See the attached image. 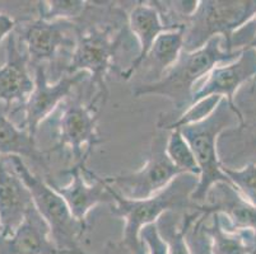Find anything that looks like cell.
Returning a JSON list of instances; mask_svg holds the SVG:
<instances>
[{
    "label": "cell",
    "instance_id": "1",
    "mask_svg": "<svg viewBox=\"0 0 256 254\" xmlns=\"http://www.w3.org/2000/svg\"><path fill=\"white\" fill-rule=\"evenodd\" d=\"M241 51H227L223 47V38L217 36L209 39L202 48L192 52L182 51L176 64L154 83H144L132 89L134 97L162 95L168 98L172 112L168 117H160L158 129L166 130L170 123L178 120L194 103L195 85L220 64L232 62L241 55Z\"/></svg>",
    "mask_w": 256,
    "mask_h": 254
},
{
    "label": "cell",
    "instance_id": "2",
    "mask_svg": "<svg viewBox=\"0 0 256 254\" xmlns=\"http://www.w3.org/2000/svg\"><path fill=\"white\" fill-rule=\"evenodd\" d=\"M198 183V176L180 174L164 191L142 200L128 199L107 185L112 196V204H115L111 213L125 221L120 246L126 249L129 254H144L146 248L140 241V232L144 227L156 224L166 213H178L186 209L199 211V207L192 200Z\"/></svg>",
    "mask_w": 256,
    "mask_h": 254
},
{
    "label": "cell",
    "instance_id": "3",
    "mask_svg": "<svg viewBox=\"0 0 256 254\" xmlns=\"http://www.w3.org/2000/svg\"><path fill=\"white\" fill-rule=\"evenodd\" d=\"M236 121H238V117L223 98L217 108L206 120L178 129L194 151L200 169L199 183L192 195V202L199 209L206 202V195L214 185L231 183L223 173V163L220 162L218 144L222 134L234 127Z\"/></svg>",
    "mask_w": 256,
    "mask_h": 254
},
{
    "label": "cell",
    "instance_id": "4",
    "mask_svg": "<svg viewBox=\"0 0 256 254\" xmlns=\"http://www.w3.org/2000/svg\"><path fill=\"white\" fill-rule=\"evenodd\" d=\"M6 162L31 192L34 207L50 228L51 241L55 247L62 254H87L79 246L87 227L74 218L66 202L55 188L32 173L20 157H6Z\"/></svg>",
    "mask_w": 256,
    "mask_h": 254
},
{
    "label": "cell",
    "instance_id": "5",
    "mask_svg": "<svg viewBox=\"0 0 256 254\" xmlns=\"http://www.w3.org/2000/svg\"><path fill=\"white\" fill-rule=\"evenodd\" d=\"M256 17V1L202 0L190 17L185 18L184 51L192 52L213 37H222L227 50L232 36ZM228 51V50H227Z\"/></svg>",
    "mask_w": 256,
    "mask_h": 254
},
{
    "label": "cell",
    "instance_id": "6",
    "mask_svg": "<svg viewBox=\"0 0 256 254\" xmlns=\"http://www.w3.org/2000/svg\"><path fill=\"white\" fill-rule=\"evenodd\" d=\"M122 41V33L112 37L111 28H90L86 32H78L76 45L72 51L70 61L66 66V74L86 73L90 78L92 87L97 88L96 98L90 103L96 104L98 99L106 101L108 90L106 76L114 67L116 51Z\"/></svg>",
    "mask_w": 256,
    "mask_h": 254
},
{
    "label": "cell",
    "instance_id": "7",
    "mask_svg": "<svg viewBox=\"0 0 256 254\" xmlns=\"http://www.w3.org/2000/svg\"><path fill=\"white\" fill-rule=\"evenodd\" d=\"M167 139L162 135L153 137L150 151L146 164L136 172L121 174L115 177H106L102 181L111 186L128 199L142 200L168 187L176 177L184 174L170 160L166 153Z\"/></svg>",
    "mask_w": 256,
    "mask_h": 254
},
{
    "label": "cell",
    "instance_id": "8",
    "mask_svg": "<svg viewBox=\"0 0 256 254\" xmlns=\"http://www.w3.org/2000/svg\"><path fill=\"white\" fill-rule=\"evenodd\" d=\"M97 121L94 104H84L76 99L62 106L58 121V141L60 148L70 149L74 165L86 164L94 146L101 143Z\"/></svg>",
    "mask_w": 256,
    "mask_h": 254
},
{
    "label": "cell",
    "instance_id": "9",
    "mask_svg": "<svg viewBox=\"0 0 256 254\" xmlns=\"http://www.w3.org/2000/svg\"><path fill=\"white\" fill-rule=\"evenodd\" d=\"M256 78V50L244 48L241 55L234 61L220 64L214 67L206 75L194 93V103L206 97L224 98L234 111L240 121V127L245 125V116L237 106L234 97L240 88L248 81ZM192 103V104H194Z\"/></svg>",
    "mask_w": 256,
    "mask_h": 254
},
{
    "label": "cell",
    "instance_id": "10",
    "mask_svg": "<svg viewBox=\"0 0 256 254\" xmlns=\"http://www.w3.org/2000/svg\"><path fill=\"white\" fill-rule=\"evenodd\" d=\"M87 74L84 73L66 74L55 83H50L45 67L41 64L36 65L34 88L24 104V129L34 137L36 136L40 125L52 115V112L68 98L73 88Z\"/></svg>",
    "mask_w": 256,
    "mask_h": 254
},
{
    "label": "cell",
    "instance_id": "11",
    "mask_svg": "<svg viewBox=\"0 0 256 254\" xmlns=\"http://www.w3.org/2000/svg\"><path fill=\"white\" fill-rule=\"evenodd\" d=\"M84 169L86 164L73 165L69 171L70 182L68 185L51 186L64 199L74 218L86 224V219L90 210L100 204L112 202V196L108 186L102 181L101 177H97L90 171L88 174L94 178V183H88L84 177Z\"/></svg>",
    "mask_w": 256,
    "mask_h": 254
},
{
    "label": "cell",
    "instance_id": "12",
    "mask_svg": "<svg viewBox=\"0 0 256 254\" xmlns=\"http://www.w3.org/2000/svg\"><path fill=\"white\" fill-rule=\"evenodd\" d=\"M74 29H76V24L70 20L48 22L38 18L31 23L22 36L31 62L40 65V62L50 61L62 47H74L76 38H70Z\"/></svg>",
    "mask_w": 256,
    "mask_h": 254
},
{
    "label": "cell",
    "instance_id": "13",
    "mask_svg": "<svg viewBox=\"0 0 256 254\" xmlns=\"http://www.w3.org/2000/svg\"><path fill=\"white\" fill-rule=\"evenodd\" d=\"M0 254H62L50 237V228L34 206L10 235L0 233Z\"/></svg>",
    "mask_w": 256,
    "mask_h": 254
},
{
    "label": "cell",
    "instance_id": "14",
    "mask_svg": "<svg viewBox=\"0 0 256 254\" xmlns=\"http://www.w3.org/2000/svg\"><path fill=\"white\" fill-rule=\"evenodd\" d=\"M28 53L22 52L12 33L6 38V60L0 67V102L9 107L13 103L24 106L34 88V79L28 71Z\"/></svg>",
    "mask_w": 256,
    "mask_h": 254
},
{
    "label": "cell",
    "instance_id": "15",
    "mask_svg": "<svg viewBox=\"0 0 256 254\" xmlns=\"http://www.w3.org/2000/svg\"><path fill=\"white\" fill-rule=\"evenodd\" d=\"M199 211L220 214L232 229L248 230L256 235V207L246 201L231 183L214 185Z\"/></svg>",
    "mask_w": 256,
    "mask_h": 254
},
{
    "label": "cell",
    "instance_id": "16",
    "mask_svg": "<svg viewBox=\"0 0 256 254\" xmlns=\"http://www.w3.org/2000/svg\"><path fill=\"white\" fill-rule=\"evenodd\" d=\"M34 206L32 196L24 182L8 162L0 158V220L3 235H10L20 227Z\"/></svg>",
    "mask_w": 256,
    "mask_h": 254
},
{
    "label": "cell",
    "instance_id": "17",
    "mask_svg": "<svg viewBox=\"0 0 256 254\" xmlns=\"http://www.w3.org/2000/svg\"><path fill=\"white\" fill-rule=\"evenodd\" d=\"M128 24H129L132 33L138 41L139 47L138 55L132 62V65L128 67L126 71L120 74L122 78L129 80L132 74L138 69H140L143 62L146 61V55L150 53L157 37L164 32L172 31L176 28L170 27L164 23L160 9L157 8V5H154V3H138L136 5H134V8L128 15Z\"/></svg>",
    "mask_w": 256,
    "mask_h": 254
},
{
    "label": "cell",
    "instance_id": "18",
    "mask_svg": "<svg viewBox=\"0 0 256 254\" xmlns=\"http://www.w3.org/2000/svg\"><path fill=\"white\" fill-rule=\"evenodd\" d=\"M204 230L209 238L212 254H254L256 252V235L248 230H234L222 215L209 214Z\"/></svg>",
    "mask_w": 256,
    "mask_h": 254
},
{
    "label": "cell",
    "instance_id": "19",
    "mask_svg": "<svg viewBox=\"0 0 256 254\" xmlns=\"http://www.w3.org/2000/svg\"><path fill=\"white\" fill-rule=\"evenodd\" d=\"M184 43L185 27L166 31L157 37L150 53L146 55V61L143 62L144 66L148 67L150 75L153 76L150 83L160 80L176 64L184 51Z\"/></svg>",
    "mask_w": 256,
    "mask_h": 254
},
{
    "label": "cell",
    "instance_id": "20",
    "mask_svg": "<svg viewBox=\"0 0 256 254\" xmlns=\"http://www.w3.org/2000/svg\"><path fill=\"white\" fill-rule=\"evenodd\" d=\"M0 155L28 158L34 163L46 165L44 153L37 149L36 140L26 129L18 127L0 112Z\"/></svg>",
    "mask_w": 256,
    "mask_h": 254
},
{
    "label": "cell",
    "instance_id": "21",
    "mask_svg": "<svg viewBox=\"0 0 256 254\" xmlns=\"http://www.w3.org/2000/svg\"><path fill=\"white\" fill-rule=\"evenodd\" d=\"M199 214V211H194L192 214H185L182 219H178V213H166L158 219L156 225L167 247V254H192L186 233Z\"/></svg>",
    "mask_w": 256,
    "mask_h": 254
},
{
    "label": "cell",
    "instance_id": "22",
    "mask_svg": "<svg viewBox=\"0 0 256 254\" xmlns=\"http://www.w3.org/2000/svg\"><path fill=\"white\" fill-rule=\"evenodd\" d=\"M166 153L174 167H178L182 173L200 176V169L198 167L194 151L178 130L170 131V136L167 137Z\"/></svg>",
    "mask_w": 256,
    "mask_h": 254
},
{
    "label": "cell",
    "instance_id": "23",
    "mask_svg": "<svg viewBox=\"0 0 256 254\" xmlns=\"http://www.w3.org/2000/svg\"><path fill=\"white\" fill-rule=\"evenodd\" d=\"M40 18L48 22L70 20L82 17L87 3L82 0H52L38 3Z\"/></svg>",
    "mask_w": 256,
    "mask_h": 254
},
{
    "label": "cell",
    "instance_id": "24",
    "mask_svg": "<svg viewBox=\"0 0 256 254\" xmlns=\"http://www.w3.org/2000/svg\"><path fill=\"white\" fill-rule=\"evenodd\" d=\"M223 173L228 177L240 195L256 207V163H250L241 169L223 164Z\"/></svg>",
    "mask_w": 256,
    "mask_h": 254
},
{
    "label": "cell",
    "instance_id": "25",
    "mask_svg": "<svg viewBox=\"0 0 256 254\" xmlns=\"http://www.w3.org/2000/svg\"><path fill=\"white\" fill-rule=\"evenodd\" d=\"M222 99V97L213 95V97H206L203 98V99H200V101L195 102L178 120H174V122L170 123L166 127V130L172 131V130L181 129L184 126L192 125V123H196L206 120V117H209L213 113V111L217 108V106L220 104V102Z\"/></svg>",
    "mask_w": 256,
    "mask_h": 254
},
{
    "label": "cell",
    "instance_id": "26",
    "mask_svg": "<svg viewBox=\"0 0 256 254\" xmlns=\"http://www.w3.org/2000/svg\"><path fill=\"white\" fill-rule=\"evenodd\" d=\"M208 216L209 214L200 211L199 216L188 227V233H186V239H188V244L190 247L192 254H212L209 238L204 230V223H206ZM254 254H256V252Z\"/></svg>",
    "mask_w": 256,
    "mask_h": 254
},
{
    "label": "cell",
    "instance_id": "27",
    "mask_svg": "<svg viewBox=\"0 0 256 254\" xmlns=\"http://www.w3.org/2000/svg\"><path fill=\"white\" fill-rule=\"evenodd\" d=\"M140 241L146 248L144 254H167V247L162 241L156 224H150L142 229Z\"/></svg>",
    "mask_w": 256,
    "mask_h": 254
},
{
    "label": "cell",
    "instance_id": "28",
    "mask_svg": "<svg viewBox=\"0 0 256 254\" xmlns=\"http://www.w3.org/2000/svg\"><path fill=\"white\" fill-rule=\"evenodd\" d=\"M16 27V22L8 14H0V43L4 38H8Z\"/></svg>",
    "mask_w": 256,
    "mask_h": 254
},
{
    "label": "cell",
    "instance_id": "29",
    "mask_svg": "<svg viewBox=\"0 0 256 254\" xmlns=\"http://www.w3.org/2000/svg\"><path fill=\"white\" fill-rule=\"evenodd\" d=\"M254 22H255V32H254L252 39H251L250 45H248V47H250V48H255L256 47V17L254 18Z\"/></svg>",
    "mask_w": 256,
    "mask_h": 254
},
{
    "label": "cell",
    "instance_id": "30",
    "mask_svg": "<svg viewBox=\"0 0 256 254\" xmlns=\"http://www.w3.org/2000/svg\"><path fill=\"white\" fill-rule=\"evenodd\" d=\"M115 249H116V246H115ZM106 254H115L114 253V246H111V248L106 249Z\"/></svg>",
    "mask_w": 256,
    "mask_h": 254
},
{
    "label": "cell",
    "instance_id": "31",
    "mask_svg": "<svg viewBox=\"0 0 256 254\" xmlns=\"http://www.w3.org/2000/svg\"><path fill=\"white\" fill-rule=\"evenodd\" d=\"M3 232V225H2V220H0V233Z\"/></svg>",
    "mask_w": 256,
    "mask_h": 254
},
{
    "label": "cell",
    "instance_id": "32",
    "mask_svg": "<svg viewBox=\"0 0 256 254\" xmlns=\"http://www.w3.org/2000/svg\"><path fill=\"white\" fill-rule=\"evenodd\" d=\"M255 50H256V47H255Z\"/></svg>",
    "mask_w": 256,
    "mask_h": 254
}]
</instances>
